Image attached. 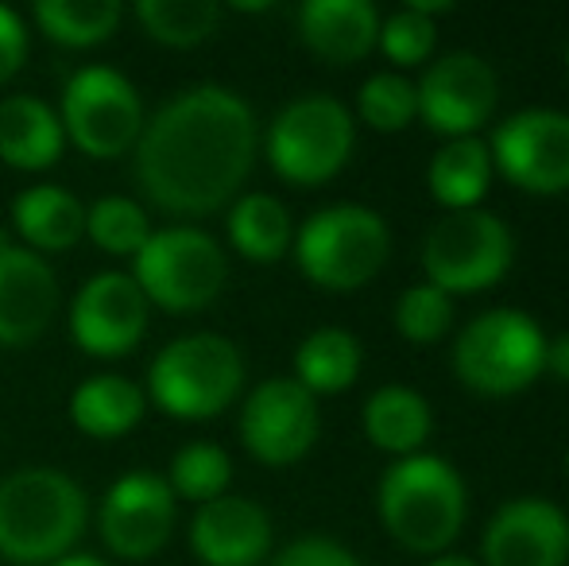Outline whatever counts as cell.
<instances>
[{"mask_svg":"<svg viewBox=\"0 0 569 566\" xmlns=\"http://www.w3.org/2000/svg\"><path fill=\"white\" fill-rule=\"evenodd\" d=\"M256 163V117L226 86H194L159 109L136 140V179L171 214H213Z\"/></svg>","mask_w":569,"mask_h":566,"instance_id":"6da1fadb","label":"cell"},{"mask_svg":"<svg viewBox=\"0 0 569 566\" xmlns=\"http://www.w3.org/2000/svg\"><path fill=\"white\" fill-rule=\"evenodd\" d=\"M90 520V500L74 477L47 466L16 469L0 481V559L51 566L70 555Z\"/></svg>","mask_w":569,"mask_h":566,"instance_id":"7a4b0ae2","label":"cell"},{"mask_svg":"<svg viewBox=\"0 0 569 566\" xmlns=\"http://www.w3.org/2000/svg\"><path fill=\"white\" fill-rule=\"evenodd\" d=\"M380 520L399 547L419 555H442L461 536L469 516V493L461 474L438 454H411L383 469Z\"/></svg>","mask_w":569,"mask_h":566,"instance_id":"3957f363","label":"cell"},{"mask_svg":"<svg viewBox=\"0 0 569 566\" xmlns=\"http://www.w3.org/2000/svg\"><path fill=\"white\" fill-rule=\"evenodd\" d=\"M244 357L226 334H182L167 341L148 369V393L174 419H213L240 396Z\"/></svg>","mask_w":569,"mask_h":566,"instance_id":"277c9868","label":"cell"},{"mask_svg":"<svg viewBox=\"0 0 569 566\" xmlns=\"http://www.w3.org/2000/svg\"><path fill=\"white\" fill-rule=\"evenodd\" d=\"M547 369V334L523 310H485L453 341V373L477 396H516Z\"/></svg>","mask_w":569,"mask_h":566,"instance_id":"5b68a950","label":"cell"},{"mask_svg":"<svg viewBox=\"0 0 569 566\" xmlns=\"http://www.w3.org/2000/svg\"><path fill=\"white\" fill-rule=\"evenodd\" d=\"M391 252L388 221L368 206H326L295 237V260L326 291H357L380 276Z\"/></svg>","mask_w":569,"mask_h":566,"instance_id":"8992f818","label":"cell"},{"mask_svg":"<svg viewBox=\"0 0 569 566\" xmlns=\"http://www.w3.org/2000/svg\"><path fill=\"white\" fill-rule=\"evenodd\" d=\"M132 280L143 291L148 307L171 315H194L206 310L229 280V260L221 245L210 234L190 226H171L148 237L140 252L132 257Z\"/></svg>","mask_w":569,"mask_h":566,"instance_id":"52a82bcc","label":"cell"},{"mask_svg":"<svg viewBox=\"0 0 569 566\" xmlns=\"http://www.w3.org/2000/svg\"><path fill=\"white\" fill-rule=\"evenodd\" d=\"M357 125L338 98L310 93L279 109L268 129V163L283 182L322 187L349 163Z\"/></svg>","mask_w":569,"mask_h":566,"instance_id":"ba28073f","label":"cell"},{"mask_svg":"<svg viewBox=\"0 0 569 566\" xmlns=\"http://www.w3.org/2000/svg\"><path fill=\"white\" fill-rule=\"evenodd\" d=\"M62 137L90 159H120L143 132V101L113 67H86L62 90Z\"/></svg>","mask_w":569,"mask_h":566,"instance_id":"9c48e42d","label":"cell"},{"mask_svg":"<svg viewBox=\"0 0 569 566\" xmlns=\"http://www.w3.org/2000/svg\"><path fill=\"white\" fill-rule=\"evenodd\" d=\"M511 260H516V245L508 226L480 206L442 218L422 245L427 284L442 287L450 299L496 287L508 276Z\"/></svg>","mask_w":569,"mask_h":566,"instance_id":"30bf717a","label":"cell"},{"mask_svg":"<svg viewBox=\"0 0 569 566\" xmlns=\"http://www.w3.org/2000/svg\"><path fill=\"white\" fill-rule=\"evenodd\" d=\"M492 163L527 195H566L569 190V113L523 109L496 129Z\"/></svg>","mask_w":569,"mask_h":566,"instance_id":"8fae6325","label":"cell"},{"mask_svg":"<svg viewBox=\"0 0 569 566\" xmlns=\"http://www.w3.org/2000/svg\"><path fill=\"white\" fill-rule=\"evenodd\" d=\"M318 404L295 377L263 380L240 411V443L263 466H295L318 443Z\"/></svg>","mask_w":569,"mask_h":566,"instance_id":"7c38bea8","label":"cell"},{"mask_svg":"<svg viewBox=\"0 0 569 566\" xmlns=\"http://www.w3.org/2000/svg\"><path fill=\"white\" fill-rule=\"evenodd\" d=\"M415 93H419V117L430 129L450 140H465L492 117L500 82L480 54L453 51L430 62Z\"/></svg>","mask_w":569,"mask_h":566,"instance_id":"4fadbf2b","label":"cell"},{"mask_svg":"<svg viewBox=\"0 0 569 566\" xmlns=\"http://www.w3.org/2000/svg\"><path fill=\"white\" fill-rule=\"evenodd\" d=\"M148 330V299L128 272H98L70 302V334L90 357H124Z\"/></svg>","mask_w":569,"mask_h":566,"instance_id":"5bb4252c","label":"cell"},{"mask_svg":"<svg viewBox=\"0 0 569 566\" xmlns=\"http://www.w3.org/2000/svg\"><path fill=\"white\" fill-rule=\"evenodd\" d=\"M98 528L120 559H151L174 532V493L156 474H124L101 500Z\"/></svg>","mask_w":569,"mask_h":566,"instance_id":"9a60e30c","label":"cell"},{"mask_svg":"<svg viewBox=\"0 0 569 566\" xmlns=\"http://www.w3.org/2000/svg\"><path fill=\"white\" fill-rule=\"evenodd\" d=\"M480 566H566L569 563V516L550 500H508L485 528Z\"/></svg>","mask_w":569,"mask_h":566,"instance_id":"2e32d148","label":"cell"},{"mask_svg":"<svg viewBox=\"0 0 569 566\" xmlns=\"http://www.w3.org/2000/svg\"><path fill=\"white\" fill-rule=\"evenodd\" d=\"M59 310V280L39 252L0 234V346L23 349L39 341Z\"/></svg>","mask_w":569,"mask_h":566,"instance_id":"e0dca14e","label":"cell"},{"mask_svg":"<svg viewBox=\"0 0 569 566\" xmlns=\"http://www.w3.org/2000/svg\"><path fill=\"white\" fill-rule=\"evenodd\" d=\"M190 547L202 566H260L271 552V516L244 497L206 500L190 524Z\"/></svg>","mask_w":569,"mask_h":566,"instance_id":"ac0fdd59","label":"cell"},{"mask_svg":"<svg viewBox=\"0 0 569 566\" xmlns=\"http://www.w3.org/2000/svg\"><path fill=\"white\" fill-rule=\"evenodd\" d=\"M299 36L322 62L352 67L376 47L380 12L368 0H307L299 8Z\"/></svg>","mask_w":569,"mask_h":566,"instance_id":"d6986e66","label":"cell"},{"mask_svg":"<svg viewBox=\"0 0 569 566\" xmlns=\"http://www.w3.org/2000/svg\"><path fill=\"white\" fill-rule=\"evenodd\" d=\"M62 121L47 101L16 93L0 101V159L16 171H43L62 156Z\"/></svg>","mask_w":569,"mask_h":566,"instance_id":"ffe728a7","label":"cell"},{"mask_svg":"<svg viewBox=\"0 0 569 566\" xmlns=\"http://www.w3.org/2000/svg\"><path fill=\"white\" fill-rule=\"evenodd\" d=\"M23 249L67 252L86 237V206L62 187H28L12 202Z\"/></svg>","mask_w":569,"mask_h":566,"instance_id":"44dd1931","label":"cell"},{"mask_svg":"<svg viewBox=\"0 0 569 566\" xmlns=\"http://www.w3.org/2000/svg\"><path fill=\"white\" fill-rule=\"evenodd\" d=\"M430 404L422 400L415 388L403 385H388L380 393L368 396L365 404V435L372 446L396 454V458H411V454H422L430 438Z\"/></svg>","mask_w":569,"mask_h":566,"instance_id":"7402d4cb","label":"cell"},{"mask_svg":"<svg viewBox=\"0 0 569 566\" xmlns=\"http://www.w3.org/2000/svg\"><path fill=\"white\" fill-rule=\"evenodd\" d=\"M430 195L438 206L450 214L457 210H477V202L488 195V179H492V156L488 143L477 137L450 140L435 151L430 159Z\"/></svg>","mask_w":569,"mask_h":566,"instance_id":"603a6c76","label":"cell"},{"mask_svg":"<svg viewBox=\"0 0 569 566\" xmlns=\"http://www.w3.org/2000/svg\"><path fill=\"white\" fill-rule=\"evenodd\" d=\"M143 393L124 377L101 373L78 385L74 400H70V416L74 427L86 430L93 438H120L124 430H132L143 416Z\"/></svg>","mask_w":569,"mask_h":566,"instance_id":"cb8c5ba5","label":"cell"},{"mask_svg":"<svg viewBox=\"0 0 569 566\" xmlns=\"http://www.w3.org/2000/svg\"><path fill=\"white\" fill-rule=\"evenodd\" d=\"M360 373V341L341 326H322L307 334L295 354V380L310 396H333L357 380Z\"/></svg>","mask_w":569,"mask_h":566,"instance_id":"d4e9b609","label":"cell"},{"mask_svg":"<svg viewBox=\"0 0 569 566\" xmlns=\"http://www.w3.org/2000/svg\"><path fill=\"white\" fill-rule=\"evenodd\" d=\"M229 241L244 260L271 265L279 260L295 241L291 214L279 198L271 195H244L229 210Z\"/></svg>","mask_w":569,"mask_h":566,"instance_id":"484cf974","label":"cell"},{"mask_svg":"<svg viewBox=\"0 0 569 566\" xmlns=\"http://www.w3.org/2000/svg\"><path fill=\"white\" fill-rule=\"evenodd\" d=\"M124 8L117 0H39L36 4V23L51 43L59 47H86L106 43L109 36L120 28Z\"/></svg>","mask_w":569,"mask_h":566,"instance_id":"4316f807","label":"cell"},{"mask_svg":"<svg viewBox=\"0 0 569 566\" xmlns=\"http://www.w3.org/2000/svg\"><path fill=\"white\" fill-rule=\"evenodd\" d=\"M136 20L151 39L167 47H198L218 31L221 4L213 0H140Z\"/></svg>","mask_w":569,"mask_h":566,"instance_id":"83f0119b","label":"cell"},{"mask_svg":"<svg viewBox=\"0 0 569 566\" xmlns=\"http://www.w3.org/2000/svg\"><path fill=\"white\" fill-rule=\"evenodd\" d=\"M156 234L143 214V206H136L132 198H98V202L86 210V237H90L98 249H106L109 257H136V252L148 245V237Z\"/></svg>","mask_w":569,"mask_h":566,"instance_id":"f1b7e54d","label":"cell"},{"mask_svg":"<svg viewBox=\"0 0 569 566\" xmlns=\"http://www.w3.org/2000/svg\"><path fill=\"white\" fill-rule=\"evenodd\" d=\"M229 481H232L229 454L213 443H190L171 458V481H167V489L182 500L206 505V500L226 497Z\"/></svg>","mask_w":569,"mask_h":566,"instance_id":"f546056e","label":"cell"},{"mask_svg":"<svg viewBox=\"0 0 569 566\" xmlns=\"http://www.w3.org/2000/svg\"><path fill=\"white\" fill-rule=\"evenodd\" d=\"M360 121L376 132H403L419 117V93L403 75H372L357 93Z\"/></svg>","mask_w":569,"mask_h":566,"instance_id":"4dcf8cb0","label":"cell"},{"mask_svg":"<svg viewBox=\"0 0 569 566\" xmlns=\"http://www.w3.org/2000/svg\"><path fill=\"white\" fill-rule=\"evenodd\" d=\"M396 326L415 346H435L453 326V299L435 284L407 287L396 302Z\"/></svg>","mask_w":569,"mask_h":566,"instance_id":"1f68e13d","label":"cell"},{"mask_svg":"<svg viewBox=\"0 0 569 566\" xmlns=\"http://www.w3.org/2000/svg\"><path fill=\"white\" fill-rule=\"evenodd\" d=\"M435 39H438V28L430 16L415 12V8H399L396 16L380 20L376 47H380L396 67H419V62L430 59V51H435Z\"/></svg>","mask_w":569,"mask_h":566,"instance_id":"d6a6232c","label":"cell"},{"mask_svg":"<svg viewBox=\"0 0 569 566\" xmlns=\"http://www.w3.org/2000/svg\"><path fill=\"white\" fill-rule=\"evenodd\" d=\"M271 566H360V559L349 547L333 544V539L310 536V539H295L291 547H283Z\"/></svg>","mask_w":569,"mask_h":566,"instance_id":"836d02e7","label":"cell"},{"mask_svg":"<svg viewBox=\"0 0 569 566\" xmlns=\"http://www.w3.org/2000/svg\"><path fill=\"white\" fill-rule=\"evenodd\" d=\"M23 59H28V28L12 8L0 4V86L20 75Z\"/></svg>","mask_w":569,"mask_h":566,"instance_id":"e575fe53","label":"cell"},{"mask_svg":"<svg viewBox=\"0 0 569 566\" xmlns=\"http://www.w3.org/2000/svg\"><path fill=\"white\" fill-rule=\"evenodd\" d=\"M547 369L555 373L562 385H569V330L547 341Z\"/></svg>","mask_w":569,"mask_h":566,"instance_id":"d590c367","label":"cell"},{"mask_svg":"<svg viewBox=\"0 0 569 566\" xmlns=\"http://www.w3.org/2000/svg\"><path fill=\"white\" fill-rule=\"evenodd\" d=\"M51 566H109L106 559H98V555H86V552H70V555H62V559H54Z\"/></svg>","mask_w":569,"mask_h":566,"instance_id":"8d00e7d4","label":"cell"},{"mask_svg":"<svg viewBox=\"0 0 569 566\" xmlns=\"http://www.w3.org/2000/svg\"><path fill=\"white\" fill-rule=\"evenodd\" d=\"M427 566H480V563L465 559V555H438V559H430Z\"/></svg>","mask_w":569,"mask_h":566,"instance_id":"74e56055","label":"cell"},{"mask_svg":"<svg viewBox=\"0 0 569 566\" xmlns=\"http://www.w3.org/2000/svg\"><path fill=\"white\" fill-rule=\"evenodd\" d=\"M566 477H569V454H566Z\"/></svg>","mask_w":569,"mask_h":566,"instance_id":"f35d334b","label":"cell"}]
</instances>
